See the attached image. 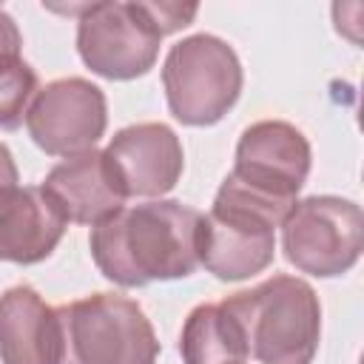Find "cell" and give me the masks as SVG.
<instances>
[{"label": "cell", "mask_w": 364, "mask_h": 364, "mask_svg": "<svg viewBox=\"0 0 364 364\" xmlns=\"http://www.w3.org/2000/svg\"><path fill=\"white\" fill-rule=\"evenodd\" d=\"M65 222L100 225L125 208V191L105 151H82L54 165L40 185Z\"/></svg>", "instance_id": "cell-10"}, {"label": "cell", "mask_w": 364, "mask_h": 364, "mask_svg": "<svg viewBox=\"0 0 364 364\" xmlns=\"http://www.w3.org/2000/svg\"><path fill=\"white\" fill-rule=\"evenodd\" d=\"M26 125L37 148L46 154L77 156L91 151L105 134V94L82 77L54 80L34 94L26 111Z\"/></svg>", "instance_id": "cell-7"}, {"label": "cell", "mask_w": 364, "mask_h": 364, "mask_svg": "<svg viewBox=\"0 0 364 364\" xmlns=\"http://www.w3.org/2000/svg\"><path fill=\"white\" fill-rule=\"evenodd\" d=\"M14 185H17V165H14L11 151L0 142V191L14 188Z\"/></svg>", "instance_id": "cell-18"}, {"label": "cell", "mask_w": 364, "mask_h": 364, "mask_svg": "<svg viewBox=\"0 0 364 364\" xmlns=\"http://www.w3.org/2000/svg\"><path fill=\"white\" fill-rule=\"evenodd\" d=\"M60 318L34 287L17 284L0 296V361L60 364Z\"/></svg>", "instance_id": "cell-13"}, {"label": "cell", "mask_w": 364, "mask_h": 364, "mask_svg": "<svg viewBox=\"0 0 364 364\" xmlns=\"http://www.w3.org/2000/svg\"><path fill=\"white\" fill-rule=\"evenodd\" d=\"M20 48H23V37L17 31V23L9 11L0 9V60L20 57Z\"/></svg>", "instance_id": "cell-17"}, {"label": "cell", "mask_w": 364, "mask_h": 364, "mask_svg": "<svg viewBox=\"0 0 364 364\" xmlns=\"http://www.w3.org/2000/svg\"><path fill=\"white\" fill-rule=\"evenodd\" d=\"M179 353L185 364H245L247 344L239 321L219 304H199L182 324Z\"/></svg>", "instance_id": "cell-14"}, {"label": "cell", "mask_w": 364, "mask_h": 364, "mask_svg": "<svg viewBox=\"0 0 364 364\" xmlns=\"http://www.w3.org/2000/svg\"><path fill=\"white\" fill-rule=\"evenodd\" d=\"M276 253L273 228L230 210H216L199 222V264L222 282H242L262 273Z\"/></svg>", "instance_id": "cell-11"}, {"label": "cell", "mask_w": 364, "mask_h": 364, "mask_svg": "<svg viewBox=\"0 0 364 364\" xmlns=\"http://www.w3.org/2000/svg\"><path fill=\"white\" fill-rule=\"evenodd\" d=\"M162 85L168 108L182 125H213L242 94V63L225 40L193 34L168 51Z\"/></svg>", "instance_id": "cell-4"}, {"label": "cell", "mask_w": 364, "mask_h": 364, "mask_svg": "<svg viewBox=\"0 0 364 364\" xmlns=\"http://www.w3.org/2000/svg\"><path fill=\"white\" fill-rule=\"evenodd\" d=\"M142 6H145L148 17L154 20V26H156V31L162 37L191 26L196 11H199L196 3H142Z\"/></svg>", "instance_id": "cell-16"}, {"label": "cell", "mask_w": 364, "mask_h": 364, "mask_svg": "<svg viewBox=\"0 0 364 364\" xmlns=\"http://www.w3.org/2000/svg\"><path fill=\"white\" fill-rule=\"evenodd\" d=\"M37 94V74L20 57L0 60V128H17Z\"/></svg>", "instance_id": "cell-15"}, {"label": "cell", "mask_w": 364, "mask_h": 364, "mask_svg": "<svg viewBox=\"0 0 364 364\" xmlns=\"http://www.w3.org/2000/svg\"><path fill=\"white\" fill-rule=\"evenodd\" d=\"M361 208L341 196H307L282 222L287 262L318 279L347 273L361 256Z\"/></svg>", "instance_id": "cell-5"}, {"label": "cell", "mask_w": 364, "mask_h": 364, "mask_svg": "<svg viewBox=\"0 0 364 364\" xmlns=\"http://www.w3.org/2000/svg\"><path fill=\"white\" fill-rule=\"evenodd\" d=\"M105 156L125 196H162L185 168L179 136L162 122H136L114 134Z\"/></svg>", "instance_id": "cell-9"}, {"label": "cell", "mask_w": 364, "mask_h": 364, "mask_svg": "<svg viewBox=\"0 0 364 364\" xmlns=\"http://www.w3.org/2000/svg\"><path fill=\"white\" fill-rule=\"evenodd\" d=\"M57 318L60 364H156V333L128 296L94 293L57 307Z\"/></svg>", "instance_id": "cell-3"}, {"label": "cell", "mask_w": 364, "mask_h": 364, "mask_svg": "<svg viewBox=\"0 0 364 364\" xmlns=\"http://www.w3.org/2000/svg\"><path fill=\"white\" fill-rule=\"evenodd\" d=\"M65 233V219L43 188L0 191V262L37 264L54 253Z\"/></svg>", "instance_id": "cell-12"}, {"label": "cell", "mask_w": 364, "mask_h": 364, "mask_svg": "<svg viewBox=\"0 0 364 364\" xmlns=\"http://www.w3.org/2000/svg\"><path fill=\"white\" fill-rule=\"evenodd\" d=\"M310 142L307 136L282 119H262L245 128L236 145L233 176L259 193L282 202H296L310 173Z\"/></svg>", "instance_id": "cell-8"}, {"label": "cell", "mask_w": 364, "mask_h": 364, "mask_svg": "<svg viewBox=\"0 0 364 364\" xmlns=\"http://www.w3.org/2000/svg\"><path fill=\"white\" fill-rule=\"evenodd\" d=\"M222 307L239 321L247 353L262 364H310L321 336L316 290L296 276H273L233 293Z\"/></svg>", "instance_id": "cell-2"}, {"label": "cell", "mask_w": 364, "mask_h": 364, "mask_svg": "<svg viewBox=\"0 0 364 364\" xmlns=\"http://www.w3.org/2000/svg\"><path fill=\"white\" fill-rule=\"evenodd\" d=\"M199 210L173 199L122 208L94 225V264L119 287L185 279L199 264Z\"/></svg>", "instance_id": "cell-1"}, {"label": "cell", "mask_w": 364, "mask_h": 364, "mask_svg": "<svg viewBox=\"0 0 364 364\" xmlns=\"http://www.w3.org/2000/svg\"><path fill=\"white\" fill-rule=\"evenodd\" d=\"M162 34L142 3H91L77 23L82 63L105 80H134L154 68Z\"/></svg>", "instance_id": "cell-6"}]
</instances>
